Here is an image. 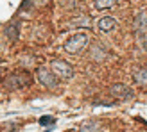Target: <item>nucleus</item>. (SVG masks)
<instances>
[{"label":"nucleus","mask_w":147,"mask_h":132,"mask_svg":"<svg viewBox=\"0 0 147 132\" xmlns=\"http://www.w3.org/2000/svg\"><path fill=\"white\" fill-rule=\"evenodd\" d=\"M90 25H92V18L88 14H77L67 23V29H84Z\"/></svg>","instance_id":"8"},{"label":"nucleus","mask_w":147,"mask_h":132,"mask_svg":"<svg viewBox=\"0 0 147 132\" xmlns=\"http://www.w3.org/2000/svg\"><path fill=\"white\" fill-rule=\"evenodd\" d=\"M5 34H7V38H9V41H16V38H18V25L16 23L7 25L5 27Z\"/></svg>","instance_id":"11"},{"label":"nucleus","mask_w":147,"mask_h":132,"mask_svg":"<svg viewBox=\"0 0 147 132\" xmlns=\"http://www.w3.org/2000/svg\"><path fill=\"white\" fill-rule=\"evenodd\" d=\"M31 75H29L27 71H24V70H20V71H13V73H9L5 79H4V84H5V87L9 91H14V89H20V87H25V86H29L31 84Z\"/></svg>","instance_id":"3"},{"label":"nucleus","mask_w":147,"mask_h":132,"mask_svg":"<svg viewBox=\"0 0 147 132\" xmlns=\"http://www.w3.org/2000/svg\"><path fill=\"white\" fill-rule=\"evenodd\" d=\"M133 80L135 84H138L140 87H147V68H140L133 73Z\"/></svg>","instance_id":"10"},{"label":"nucleus","mask_w":147,"mask_h":132,"mask_svg":"<svg viewBox=\"0 0 147 132\" xmlns=\"http://www.w3.org/2000/svg\"><path fill=\"white\" fill-rule=\"evenodd\" d=\"M117 4V0H95V7L97 9H109Z\"/></svg>","instance_id":"13"},{"label":"nucleus","mask_w":147,"mask_h":132,"mask_svg":"<svg viewBox=\"0 0 147 132\" xmlns=\"http://www.w3.org/2000/svg\"><path fill=\"white\" fill-rule=\"evenodd\" d=\"M50 71L57 79H72L74 77V66L63 59H54L50 63Z\"/></svg>","instance_id":"4"},{"label":"nucleus","mask_w":147,"mask_h":132,"mask_svg":"<svg viewBox=\"0 0 147 132\" xmlns=\"http://www.w3.org/2000/svg\"><path fill=\"white\" fill-rule=\"evenodd\" d=\"M88 47V34L84 32H76V34H72L70 38L65 41V52H68L72 55H76V54H81L83 50Z\"/></svg>","instance_id":"2"},{"label":"nucleus","mask_w":147,"mask_h":132,"mask_svg":"<svg viewBox=\"0 0 147 132\" xmlns=\"http://www.w3.org/2000/svg\"><path fill=\"white\" fill-rule=\"evenodd\" d=\"M40 123H41V125H47V123H50V125H54V123H56V120H54V118H50V116H43V118L40 120Z\"/></svg>","instance_id":"14"},{"label":"nucleus","mask_w":147,"mask_h":132,"mask_svg":"<svg viewBox=\"0 0 147 132\" xmlns=\"http://www.w3.org/2000/svg\"><path fill=\"white\" fill-rule=\"evenodd\" d=\"M133 27H135L136 45L142 50H147V13L145 11H138L133 21Z\"/></svg>","instance_id":"1"},{"label":"nucleus","mask_w":147,"mask_h":132,"mask_svg":"<svg viewBox=\"0 0 147 132\" xmlns=\"http://www.w3.org/2000/svg\"><path fill=\"white\" fill-rule=\"evenodd\" d=\"M108 55H109V52L102 45H99V43L92 45L90 50H88V59L93 61V63H104L108 59Z\"/></svg>","instance_id":"6"},{"label":"nucleus","mask_w":147,"mask_h":132,"mask_svg":"<svg viewBox=\"0 0 147 132\" xmlns=\"http://www.w3.org/2000/svg\"><path fill=\"white\" fill-rule=\"evenodd\" d=\"M117 29V20L111 16H102L97 20V31L99 32H113Z\"/></svg>","instance_id":"9"},{"label":"nucleus","mask_w":147,"mask_h":132,"mask_svg":"<svg viewBox=\"0 0 147 132\" xmlns=\"http://www.w3.org/2000/svg\"><path fill=\"white\" fill-rule=\"evenodd\" d=\"M79 132H99V125L95 121H86L79 127Z\"/></svg>","instance_id":"12"},{"label":"nucleus","mask_w":147,"mask_h":132,"mask_svg":"<svg viewBox=\"0 0 147 132\" xmlns=\"http://www.w3.org/2000/svg\"><path fill=\"white\" fill-rule=\"evenodd\" d=\"M36 77H38V80L43 84V86H47V87H52V89H56L57 84H59V80H57V77L54 75L52 71H50L49 68H38L36 70Z\"/></svg>","instance_id":"5"},{"label":"nucleus","mask_w":147,"mask_h":132,"mask_svg":"<svg viewBox=\"0 0 147 132\" xmlns=\"http://www.w3.org/2000/svg\"><path fill=\"white\" fill-rule=\"evenodd\" d=\"M109 93H111L113 97L124 98V100H131V98L135 97L133 89H131L129 86H126V84H113L111 87H109Z\"/></svg>","instance_id":"7"}]
</instances>
